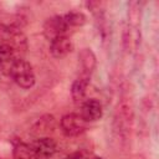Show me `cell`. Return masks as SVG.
Segmentation results:
<instances>
[{
    "instance_id": "5b68a950",
    "label": "cell",
    "mask_w": 159,
    "mask_h": 159,
    "mask_svg": "<svg viewBox=\"0 0 159 159\" xmlns=\"http://www.w3.org/2000/svg\"><path fill=\"white\" fill-rule=\"evenodd\" d=\"M80 114L88 123L99 120L103 116V108H102L101 102L94 98L84 99L81 103V113Z\"/></svg>"
},
{
    "instance_id": "3957f363",
    "label": "cell",
    "mask_w": 159,
    "mask_h": 159,
    "mask_svg": "<svg viewBox=\"0 0 159 159\" xmlns=\"http://www.w3.org/2000/svg\"><path fill=\"white\" fill-rule=\"evenodd\" d=\"M42 30H43V36L48 41H52L57 37L67 36L70 27L67 26L63 19V15H55L46 19V21L43 22Z\"/></svg>"
},
{
    "instance_id": "ba28073f",
    "label": "cell",
    "mask_w": 159,
    "mask_h": 159,
    "mask_svg": "<svg viewBox=\"0 0 159 159\" xmlns=\"http://www.w3.org/2000/svg\"><path fill=\"white\" fill-rule=\"evenodd\" d=\"M78 62H80V66L82 70L81 75L91 77V75L94 71L96 65H97V58H96L94 52L88 47L82 48L78 52Z\"/></svg>"
},
{
    "instance_id": "2e32d148",
    "label": "cell",
    "mask_w": 159,
    "mask_h": 159,
    "mask_svg": "<svg viewBox=\"0 0 159 159\" xmlns=\"http://www.w3.org/2000/svg\"><path fill=\"white\" fill-rule=\"evenodd\" d=\"M0 159H4V158H0Z\"/></svg>"
},
{
    "instance_id": "8992f818",
    "label": "cell",
    "mask_w": 159,
    "mask_h": 159,
    "mask_svg": "<svg viewBox=\"0 0 159 159\" xmlns=\"http://www.w3.org/2000/svg\"><path fill=\"white\" fill-rule=\"evenodd\" d=\"M73 50V43L71 39L67 36L57 37L50 41V53L55 58H63Z\"/></svg>"
},
{
    "instance_id": "6da1fadb",
    "label": "cell",
    "mask_w": 159,
    "mask_h": 159,
    "mask_svg": "<svg viewBox=\"0 0 159 159\" xmlns=\"http://www.w3.org/2000/svg\"><path fill=\"white\" fill-rule=\"evenodd\" d=\"M9 76L22 89H30V88H32L34 84H35V82H36V77H35L32 66L24 57L22 58H17L14 62Z\"/></svg>"
},
{
    "instance_id": "7a4b0ae2",
    "label": "cell",
    "mask_w": 159,
    "mask_h": 159,
    "mask_svg": "<svg viewBox=\"0 0 159 159\" xmlns=\"http://www.w3.org/2000/svg\"><path fill=\"white\" fill-rule=\"evenodd\" d=\"M60 127L66 137H77L84 133L88 128V122H86L81 114L68 113L65 114L60 120Z\"/></svg>"
},
{
    "instance_id": "52a82bcc",
    "label": "cell",
    "mask_w": 159,
    "mask_h": 159,
    "mask_svg": "<svg viewBox=\"0 0 159 159\" xmlns=\"http://www.w3.org/2000/svg\"><path fill=\"white\" fill-rule=\"evenodd\" d=\"M17 58H21V57H19L15 53V51L10 45H7L6 42L0 43V72L1 73L9 76L11 67Z\"/></svg>"
},
{
    "instance_id": "9a60e30c",
    "label": "cell",
    "mask_w": 159,
    "mask_h": 159,
    "mask_svg": "<svg viewBox=\"0 0 159 159\" xmlns=\"http://www.w3.org/2000/svg\"><path fill=\"white\" fill-rule=\"evenodd\" d=\"M91 159H103V158L102 157H92Z\"/></svg>"
},
{
    "instance_id": "9c48e42d",
    "label": "cell",
    "mask_w": 159,
    "mask_h": 159,
    "mask_svg": "<svg viewBox=\"0 0 159 159\" xmlns=\"http://www.w3.org/2000/svg\"><path fill=\"white\" fill-rule=\"evenodd\" d=\"M89 80H91V77L81 75L77 80L73 81V83L71 86V96H72V99L75 101V103H82L84 101L87 88L89 84Z\"/></svg>"
},
{
    "instance_id": "30bf717a",
    "label": "cell",
    "mask_w": 159,
    "mask_h": 159,
    "mask_svg": "<svg viewBox=\"0 0 159 159\" xmlns=\"http://www.w3.org/2000/svg\"><path fill=\"white\" fill-rule=\"evenodd\" d=\"M11 143L14 159H34L32 143H25L20 139H12Z\"/></svg>"
},
{
    "instance_id": "8fae6325",
    "label": "cell",
    "mask_w": 159,
    "mask_h": 159,
    "mask_svg": "<svg viewBox=\"0 0 159 159\" xmlns=\"http://www.w3.org/2000/svg\"><path fill=\"white\" fill-rule=\"evenodd\" d=\"M63 19L67 26L71 27H81L87 22V16L82 11H70L63 14Z\"/></svg>"
},
{
    "instance_id": "5bb4252c",
    "label": "cell",
    "mask_w": 159,
    "mask_h": 159,
    "mask_svg": "<svg viewBox=\"0 0 159 159\" xmlns=\"http://www.w3.org/2000/svg\"><path fill=\"white\" fill-rule=\"evenodd\" d=\"M5 36H6V26L0 24V40H2V42L5 40Z\"/></svg>"
},
{
    "instance_id": "277c9868",
    "label": "cell",
    "mask_w": 159,
    "mask_h": 159,
    "mask_svg": "<svg viewBox=\"0 0 159 159\" xmlns=\"http://www.w3.org/2000/svg\"><path fill=\"white\" fill-rule=\"evenodd\" d=\"M34 159H50L57 150V143L50 137H41L32 143Z\"/></svg>"
},
{
    "instance_id": "7c38bea8",
    "label": "cell",
    "mask_w": 159,
    "mask_h": 159,
    "mask_svg": "<svg viewBox=\"0 0 159 159\" xmlns=\"http://www.w3.org/2000/svg\"><path fill=\"white\" fill-rule=\"evenodd\" d=\"M53 124H55V118L51 114H46V116H42L40 118V120L37 122L36 124V129L39 132H43V130H47V129H52L53 128Z\"/></svg>"
},
{
    "instance_id": "4fadbf2b",
    "label": "cell",
    "mask_w": 159,
    "mask_h": 159,
    "mask_svg": "<svg viewBox=\"0 0 159 159\" xmlns=\"http://www.w3.org/2000/svg\"><path fill=\"white\" fill-rule=\"evenodd\" d=\"M63 159H87V157L82 152H75V153H71L70 155L65 157Z\"/></svg>"
}]
</instances>
